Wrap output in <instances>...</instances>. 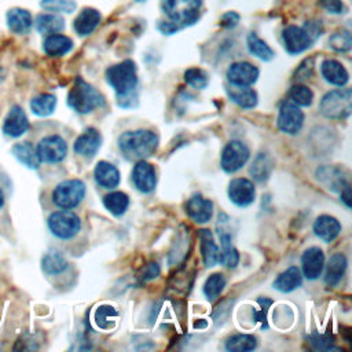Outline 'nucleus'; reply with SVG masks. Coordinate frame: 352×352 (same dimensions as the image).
Masks as SVG:
<instances>
[{
    "label": "nucleus",
    "mask_w": 352,
    "mask_h": 352,
    "mask_svg": "<svg viewBox=\"0 0 352 352\" xmlns=\"http://www.w3.org/2000/svg\"><path fill=\"white\" fill-rule=\"evenodd\" d=\"M106 80L117 95L118 106L133 107L138 103V74L133 60H122L106 70Z\"/></svg>",
    "instance_id": "1"
},
{
    "label": "nucleus",
    "mask_w": 352,
    "mask_h": 352,
    "mask_svg": "<svg viewBox=\"0 0 352 352\" xmlns=\"http://www.w3.org/2000/svg\"><path fill=\"white\" fill-rule=\"evenodd\" d=\"M158 147V136L150 129L126 131L118 138V148L129 161L144 160Z\"/></svg>",
    "instance_id": "2"
},
{
    "label": "nucleus",
    "mask_w": 352,
    "mask_h": 352,
    "mask_svg": "<svg viewBox=\"0 0 352 352\" xmlns=\"http://www.w3.org/2000/svg\"><path fill=\"white\" fill-rule=\"evenodd\" d=\"M104 99L99 91L88 84L81 77L74 80V84L67 95V104L78 114H87L96 107L103 106Z\"/></svg>",
    "instance_id": "3"
},
{
    "label": "nucleus",
    "mask_w": 352,
    "mask_h": 352,
    "mask_svg": "<svg viewBox=\"0 0 352 352\" xmlns=\"http://www.w3.org/2000/svg\"><path fill=\"white\" fill-rule=\"evenodd\" d=\"M161 7L170 22L183 28L198 21L202 0H161Z\"/></svg>",
    "instance_id": "4"
},
{
    "label": "nucleus",
    "mask_w": 352,
    "mask_h": 352,
    "mask_svg": "<svg viewBox=\"0 0 352 352\" xmlns=\"http://www.w3.org/2000/svg\"><path fill=\"white\" fill-rule=\"evenodd\" d=\"M320 113L331 120L346 118L352 111V91L340 88L327 92L319 104Z\"/></svg>",
    "instance_id": "5"
},
{
    "label": "nucleus",
    "mask_w": 352,
    "mask_h": 352,
    "mask_svg": "<svg viewBox=\"0 0 352 352\" xmlns=\"http://www.w3.org/2000/svg\"><path fill=\"white\" fill-rule=\"evenodd\" d=\"M51 234L59 239L76 236L81 228L80 217L70 209H60L48 216L47 220Z\"/></svg>",
    "instance_id": "6"
},
{
    "label": "nucleus",
    "mask_w": 352,
    "mask_h": 352,
    "mask_svg": "<svg viewBox=\"0 0 352 352\" xmlns=\"http://www.w3.org/2000/svg\"><path fill=\"white\" fill-rule=\"evenodd\" d=\"M85 195V184L78 179L63 180L52 191V202L60 209L76 208Z\"/></svg>",
    "instance_id": "7"
},
{
    "label": "nucleus",
    "mask_w": 352,
    "mask_h": 352,
    "mask_svg": "<svg viewBox=\"0 0 352 352\" xmlns=\"http://www.w3.org/2000/svg\"><path fill=\"white\" fill-rule=\"evenodd\" d=\"M36 151L40 162L58 164L66 158L67 144L59 135H48L40 139L36 146Z\"/></svg>",
    "instance_id": "8"
},
{
    "label": "nucleus",
    "mask_w": 352,
    "mask_h": 352,
    "mask_svg": "<svg viewBox=\"0 0 352 352\" xmlns=\"http://www.w3.org/2000/svg\"><path fill=\"white\" fill-rule=\"evenodd\" d=\"M304 124V113L298 104L290 99H285L279 106L278 128L283 133L296 135L300 132Z\"/></svg>",
    "instance_id": "9"
},
{
    "label": "nucleus",
    "mask_w": 352,
    "mask_h": 352,
    "mask_svg": "<svg viewBox=\"0 0 352 352\" xmlns=\"http://www.w3.org/2000/svg\"><path fill=\"white\" fill-rule=\"evenodd\" d=\"M249 155H250V151L243 142L231 140L223 148L220 165L224 172L234 173L248 162Z\"/></svg>",
    "instance_id": "10"
},
{
    "label": "nucleus",
    "mask_w": 352,
    "mask_h": 352,
    "mask_svg": "<svg viewBox=\"0 0 352 352\" xmlns=\"http://www.w3.org/2000/svg\"><path fill=\"white\" fill-rule=\"evenodd\" d=\"M282 41H283L285 50L290 55H297V54L304 52L314 43V40L308 34V32L304 28H300L296 25H289L283 29Z\"/></svg>",
    "instance_id": "11"
},
{
    "label": "nucleus",
    "mask_w": 352,
    "mask_h": 352,
    "mask_svg": "<svg viewBox=\"0 0 352 352\" xmlns=\"http://www.w3.org/2000/svg\"><path fill=\"white\" fill-rule=\"evenodd\" d=\"M29 126L30 124L25 110L21 106L14 104L3 120L1 131L8 138H21L28 132Z\"/></svg>",
    "instance_id": "12"
},
{
    "label": "nucleus",
    "mask_w": 352,
    "mask_h": 352,
    "mask_svg": "<svg viewBox=\"0 0 352 352\" xmlns=\"http://www.w3.org/2000/svg\"><path fill=\"white\" fill-rule=\"evenodd\" d=\"M256 188L253 182L246 177H236L228 184V198L239 208H246L253 204Z\"/></svg>",
    "instance_id": "13"
},
{
    "label": "nucleus",
    "mask_w": 352,
    "mask_h": 352,
    "mask_svg": "<svg viewBox=\"0 0 352 352\" xmlns=\"http://www.w3.org/2000/svg\"><path fill=\"white\" fill-rule=\"evenodd\" d=\"M258 69L249 62H235L227 69V80L232 85L250 87L258 78Z\"/></svg>",
    "instance_id": "14"
},
{
    "label": "nucleus",
    "mask_w": 352,
    "mask_h": 352,
    "mask_svg": "<svg viewBox=\"0 0 352 352\" xmlns=\"http://www.w3.org/2000/svg\"><path fill=\"white\" fill-rule=\"evenodd\" d=\"M132 182L140 192L148 194L154 191L157 184L155 168L150 162L144 160H139L132 170Z\"/></svg>",
    "instance_id": "15"
},
{
    "label": "nucleus",
    "mask_w": 352,
    "mask_h": 352,
    "mask_svg": "<svg viewBox=\"0 0 352 352\" xmlns=\"http://www.w3.org/2000/svg\"><path fill=\"white\" fill-rule=\"evenodd\" d=\"M301 267L307 279H318L324 267V254L322 249L316 246L307 249L301 256Z\"/></svg>",
    "instance_id": "16"
},
{
    "label": "nucleus",
    "mask_w": 352,
    "mask_h": 352,
    "mask_svg": "<svg viewBox=\"0 0 352 352\" xmlns=\"http://www.w3.org/2000/svg\"><path fill=\"white\" fill-rule=\"evenodd\" d=\"M100 144H102L100 133L95 128H88L76 139L73 144V150L76 154L81 157L91 158L100 148Z\"/></svg>",
    "instance_id": "17"
},
{
    "label": "nucleus",
    "mask_w": 352,
    "mask_h": 352,
    "mask_svg": "<svg viewBox=\"0 0 352 352\" xmlns=\"http://www.w3.org/2000/svg\"><path fill=\"white\" fill-rule=\"evenodd\" d=\"M187 214L195 223H208L213 214V204L201 194H194L186 204Z\"/></svg>",
    "instance_id": "18"
},
{
    "label": "nucleus",
    "mask_w": 352,
    "mask_h": 352,
    "mask_svg": "<svg viewBox=\"0 0 352 352\" xmlns=\"http://www.w3.org/2000/svg\"><path fill=\"white\" fill-rule=\"evenodd\" d=\"M94 176L96 183L103 188H116L121 182L120 170L107 161H99L94 169Z\"/></svg>",
    "instance_id": "19"
},
{
    "label": "nucleus",
    "mask_w": 352,
    "mask_h": 352,
    "mask_svg": "<svg viewBox=\"0 0 352 352\" xmlns=\"http://www.w3.org/2000/svg\"><path fill=\"white\" fill-rule=\"evenodd\" d=\"M6 22L8 29L15 34H28L32 29L33 19L28 10L25 8H11L6 15Z\"/></svg>",
    "instance_id": "20"
},
{
    "label": "nucleus",
    "mask_w": 352,
    "mask_h": 352,
    "mask_svg": "<svg viewBox=\"0 0 352 352\" xmlns=\"http://www.w3.org/2000/svg\"><path fill=\"white\" fill-rule=\"evenodd\" d=\"M320 72L323 78L336 87H344L349 80L346 69L336 59H324L320 65Z\"/></svg>",
    "instance_id": "21"
},
{
    "label": "nucleus",
    "mask_w": 352,
    "mask_h": 352,
    "mask_svg": "<svg viewBox=\"0 0 352 352\" xmlns=\"http://www.w3.org/2000/svg\"><path fill=\"white\" fill-rule=\"evenodd\" d=\"M341 231L340 221L329 214L319 216L314 223V232L315 235L322 239L323 242L334 241Z\"/></svg>",
    "instance_id": "22"
},
{
    "label": "nucleus",
    "mask_w": 352,
    "mask_h": 352,
    "mask_svg": "<svg viewBox=\"0 0 352 352\" xmlns=\"http://www.w3.org/2000/svg\"><path fill=\"white\" fill-rule=\"evenodd\" d=\"M100 22V12L95 8L87 7L80 11L73 22V28L78 36L91 34Z\"/></svg>",
    "instance_id": "23"
},
{
    "label": "nucleus",
    "mask_w": 352,
    "mask_h": 352,
    "mask_svg": "<svg viewBox=\"0 0 352 352\" xmlns=\"http://www.w3.org/2000/svg\"><path fill=\"white\" fill-rule=\"evenodd\" d=\"M12 155L28 169H38L40 160L36 151V147L30 142H18L11 147Z\"/></svg>",
    "instance_id": "24"
},
{
    "label": "nucleus",
    "mask_w": 352,
    "mask_h": 352,
    "mask_svg": "<svg viewBox=\"0 0 352 352\" xmlns=\"http://www.w3.org/2000/svg\"><path fill=\"white\" fill-rule=\"evenodd\" d=\"M73 48V40L65 34H48L43 43V50L48 56H63Z\"/></svg>",
    "instance_id": "25"
},
{
    "label": "nucleus",
    "mask_w": 352,
    "mask_h": 352,
    "mask_svg": "<svg viewBox=\"0 0 352 352\" xmlns=\"http://www.w3.org/2000/svg\"><path fill=\"white\" fill-rule=\"evenodd\" d=\"M227 95L230 100L243 109H253L257 104V94L250 87H241L230 84L227 87Z\"/></svg>",
    "instance_id": "26"
},
{
    "label": "nucleus",
    "mask_w": 352,
    "mask_h": 352,
    "mask_svg": "<svg viewBox=\"0 0 352 352\" xmlns=\"http://www.w3.org/2000/svg\"><path fill=\"white\" fill-rule=\"evenodd\" d=\"M346 264H348L346 257L342 253H336L329 258L326 264V272H324V282L327 286L338 285V282L345 274Z\"/></svg>",
    "instance_id": "27"
},
{
    "label": "nucleus",
    "mask_w": 352,
    "mask_h": 352,
    "mask_svg": "<svg viewBox=\"0 0 352 352\" xmlns=\"http://www.w3.org/2000/svg\"><path fill=\"white\" fill-rule=\"evenodd\" d=\"M220 238V249H219V263L226 265L227 268H235L239 261L238 250L231 243V235L219 230Z\"/></svg>",
    "instance_id": "28"
},
{
    "label": "nucleus",
    "mask_w": 352,
    "mask_h": 352,
    "mask_svg": "<svg viewBox=\"0 0 352 352\" xmlns=\"http://www.w3.org/2000/svg\"><path fill=\"white\" fill-rule=\"evenodd\" d=\"M302 283V275L297 267H289L286 271L278 275V278L274 280V289L289 293L300 287Z\"/></svg>",
    "instance_id": "29"
},
{
    "label": "nucleus",
    "mask_w": 352,
    "mask_h": 352,
    "mask_svg": "<svg viewBox=\"0 0 352 352\" xmlns=\"http://www.w3.org/2000/svg\"><path fill=\"white\" fill-rule=\"evenodd\" d=\"M199 239H201V253L202 260L206 267H213L219 263V248L213 241L212 232L209 230H199Z\"/></svg>",
    "instance_id": "30"
},
{
    "label": "nucleus",
    "mask_w": 352,
    "mask_h": 352,
    "mask_svg": "<svg viewBox=\"0 0 352 352\" xmlns=\"http://www.w3.org/2000/svg\"><path fill=\"white\" fill-rule=\"evenodd\" d=\"M36 29L41 34H54L65 29V21L55 12L40 14L36 18Z\"/></svg>",
    "instance_id": "31"
},
{
    "label": "nucleus",
    "mask_w": 352,
    "mask_h": 352,
    "mask_svg": "<svg viewBox=\"0 0 352 352\" xmlns=\"http://www.w3.org/2000/svg\"><path fill=\"white\" fill-rule=\"evenodd\" d=\"M272 168H274L272 158L267 153H258L256 155L254 161L252 162L250 175L256 182L263 183L270 177V175L272 172Z\"/></svg>",
    "instance_id": "32"
},
{
    "label": "nucleus",
    "mask_w": 352,
    "mask_h": 352,
    "mask_svg": "<svg viewBox=\"0 0 352 352\" xmlns=\"http://www.w3.org/2000/svg\"><path fill=\"white\" fill-rule=\"evenodd\" d=\"M56 107V96L52 94H40L30 100V110L34 116L48 117Z\"/></svg>",
    "instance_id": "33"
},
{
    "label": "nucleus",
    "mask_w": 352,
    "mask_h": 352,
    "mask_svg": "<svg viewBox=\"0 0 352 352\" xmlns=\"http://www.w3.org/2000/svg\"><path fill=\"white\" fill-rule=\"evenodd\" d=\"M41 268L47 275H58L67 268V261L60 252L50 250L41 258Z\"/></svg>",
    "instance_id": "34"
},
{
    "label": "nucleus",
    "mask_w": 352,
    "mask_h": 352,
    "mask_svg": "<svg viewBox=\"0 0 352 352\" xmlns=\"http://www.w3.org/2000/svg\"><path fill=\"white\" fill-rule=\"evenodd\" d=\"M103 205L114 216H121L129 206V197L122 191H113L103 197Z\"/></svg>",
    "instance_id": "35"
},
{
    "label": "nucleus",
    "mask_w": 352,
    "mask_h": 352,
    "mask_svg": "<svg viewBox=\"0 0 352 352\" xmlns=\"http://www.w3.org/2000/svg\"><path fill=\"white\" fill-rule=\"evenodd\" d=\"M246 45H248V50L252 55H254L256 58L261 59V60H271L274 58V51L272 48L263 40L260 38L256 33H250L246 38Z\"/></svg>",
    "instance_id": "36"
},
{
    "label": "nucleus",
    "mask_w": 352,
    "mask_h": 352,
    "mask_svg": "<svg viewBox=\"0 0 352 352\" xmlns=\"http://www.w3.org/2000/svg\"><path fill=\"white\" fill-rule=\"evenodd\" d=\"M117 316H118V314H117L116 308L111 305H107V304L99 305L94 312V320H95L96 326L102 330L113 329L116 324Z\"/></svg>",
    "instance_id": "37"
},
{
    "label": "nucleus",
    "mask_w": 352,
    "mask_h": 352,
    "mask_svg": "<svg viewBox=\"0 0 352 352\" xmlns=\"http://www.w3.org/2000/svg\"><path fill=\"white\" fill-rule=\"evenodd\" d=\"M257 346V341L250 334H234L226 341V349L231 352H248Z\"/></svg>",
    "instance_id": "38"
},
{
    "label": "nucleus",
    "mask_w": 352,
    "mask_h": 352,
    "mask_svg": "<svg viewBox=\"0 0 352 352\" xmlns=\"http://www.w3.org/2000/svg\"><path fill=\"white\" fill-rule=\"evenodd\" d=\"M224 286H226L224 275L220 272H214L206 279L204 285V294L206 296L208 300H214L220 296Z\"/></svg>",
    "instance_id": "39"
},
{
    "label": "nucleus",
    "mask_w": 352,
    "mask_h": 352,
    "mask_svg": "<svg viewBox=\"0 0 352 352\" xmlns=\"http://www.w3.org/2000/svg\"><path fill=\"white\" fill-rule=\"evenodd\" d=\"M289 99L293 100L296 104L298 106H304L308 107L312 104L314 100V94L312 91L302 84H294L290 89H289Z\"/></svg>",
    "instance_id": "40"
},
{
    "label": "nucleus",
    "mask_w": 352,
    "mask_h": 352,
    "mask_svg": "<svg viewBox=\"0 0 352 352\" xmlns=\"http://www.w3.org/2000/svg\"><path fill=\"white\" fill-rule=\"evenodd\" d=\"M184 81L197 89H204L209 84V76L199 67H191L184 72Z\"/></svg>",
    "instance_id": "41"
},
{
    "label": "nucleus",
    "mask_w": 352,
    "mask_h": 352,
    "mask_svg": "<svg viewBox=\"0 0 352 352\" xmlns=\"http://www.w3.org/2000/svg\"><path fill=\"white\" fill-rule=\"evenodd\" d=\"M40 6L45 11H51L55 14H58V12L72 14L77 7L74 0H41Z\"/></svg>",
    "instance_id": "42"
},
{
    "label": "nucleus",
    "mask_w": 352,
    "mask_h": 352,
    "mask_svg": "<svg viewBox=\"0 0 352 352\" xmlns=\"http://www.w3.org/2000/svg\"><path fill=\"white\" fill-rule=\"evenodd\" d=\"M329 45L337 52H346L351 50L352 38L349 32H337L329 38Z\"/></svg>",
    "instance_id": "43"
},
{
    "label": "nucleus",
    "mask_w": 352,
    "mask_h": 352,
    "mask_svg": "<svg viewBox=\"0 0 352 352\" xmlns=\"http://www.w3.org/2000/svg\"><path fill=\"white\" fill-rule=\"evenodd\" d=\"M257 304H258V308L253 309V319H254V322L261 323L263 329H267L268 327L267 315H268L270 307L274 304V300H271L268 297H260L257 300Z\"/></svg>",
    "instance_id": "44"
},
{
    "label": "nucleus",
    "mask_w": 352,
    "mask_h": 352,
    "mask_svg": "<svg viewBox=\"0 0 352 352\" xmlns=\"http://www.w3.org/2000/svg\"><path fill=\"white\" fill-rule=\"evenodd\" d=\"M309 342L318 351H333V349H337V346L334 345L333 338H330L329 336H322V334L309 336Z\"/></svg>",
    "instance_id": "45"
},
{
    "label": "nucleus",
    "mask_w": 352,
    "mask_h": 352,
    "mask_svg": "<svg viewBox=\"0 0 352 352\" xmlns=\"http://www.w3.org/2000/svg\"><path fill=\"white\" fill-rule=\"evenodd\" d=\"M319 4L323 10L331 14H342L345 12V6L341 0H319Z\"/></svg>",
    "instance_id": "46"
},
{
    "label": "nucleus",
    "mask_w": 352,
    "mask_h": 352,
    "mask_svg": "<svg viewBox=\"0 0 352 352\" xmlns=\"http://www.w3.org/2000/svg\"><path fill=\"white\" fill-rule=\"evenodd\" d=\"M312 72H314V59L309 58V59H305L300 65V67L296 70L294 78H297V80H307V78H309Z\"/></svg>",
    "instance_id": "47"
},
{
    "label": "nucleus",
    "mask_w": 352,
    "mask_h": 352,
    "mask_svg": "<svg viewBox=\"0 0 352 352\" xmlns=\"http://www.w3.org/2000/svg\"><path fill=\"white\" fill-rule=\"evenodd\" d=\"M158 274H160V267L157 265V263H150L148 265L144 267L140 278H142V280H148V279L155 278Z\"/></svg>",
    "instance_id": "48"
},
{
    "label": "nucleus",
    "mask_w": 352,
    "mask_h": 352,
    "mask_svg": "<svg viewBox=\"0 0 352 352\" xmlns=\"http://www.w3.org/2000/svg\"><path fill=\"white\" fill-rule=\"evenodd\" d=\"M238 21H239V15L238 14H235V12H227V14H224L223 16H221V25L224 26V28H234V26H236V23H238Z\"/></svg>",
    "instance_id": "49"
},
{
    "label": "nucleus",
    "mask_w": 352,
    "mask_h": 352,
    "mask_svg": "<svg viewBox=\"0 0 352 352\" xmlns=\"http://www.w3.org/2000/svg\"><path fill=\"white\" fill-rule=\"evenodd\" d=\"M340 197H341V201L345 204V206L351 208V186H349V183L345 184L340 190Z\"/></svg>",
    "instance_id": "50"
},
{
    "label": "nucleus",
    "mask_w": 352,
    "mask_h": 352,
    "mask_svg": "<svg viewBox=\"0 0 352 352\" xmlns=\"http://www.w3.org/2000/svg\"><path fill=\"white\" fill-rule=\"evenodd\" d=\"M160 30L162 32V33H165V34H172V33H176L180 28L176 25V23H173V22H162V23H160Z\"/></svg>",
    "instance_id": "51"
},
{
    "label": "nucleus",
    "mask_w": 352,
    "mask_h": 352,
    "mask_svg": "<svg viewBox=\"0 0 352 352\" xmlns=\"http://www.w3.org/2000/svg\"><path fill=\"white\" fill-rule=\"evenodd\" d=\"M4 202H6V197H4L3 190L0 188V208H3V206H4Z\"/></svg>",
    "instance_id": "52"
},
{
    "label": "nucleus",
    "mask_w": 352,
    "mask_h": 352,
    "mask_svg": "<svg viewBox=\"0 0 352 352\" xmlns=\"http://www.w3.org/2000/svg\"><path fill=\"white\" fill-rule=\"evenodd\" d=\"M136 3H142V1H146V0H135Z\"/></svg>",
    "instance_id": "53"
}]
</instances>
